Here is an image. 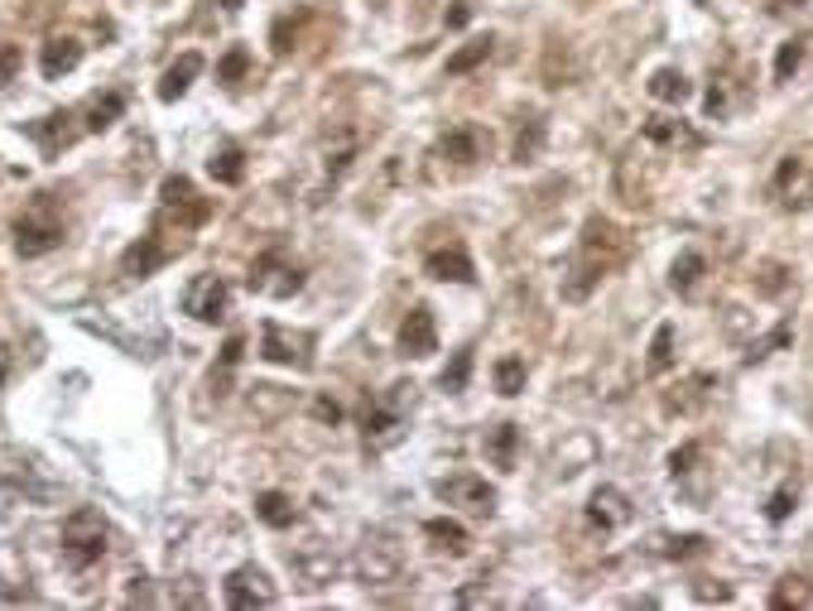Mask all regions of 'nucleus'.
Returning <instances> with one entry per match:
<instances>
[{"label": "nucleus", "instance_id": "42", "mask_svg": "<svg viewBox=\"0 0 813 611\" xmlns=\"http://www.w3.org/2000/svg\"><path fill=\"white\" fill-rule=\"evenodd\" d=\"M246 68H251V53L241 49V43H231L227 49V59L217 63V82H227V87H237L241 77H246Z\"/></svg>", "mask_w": 813, "mask_h": 611}, {"label": "nucleus", "instance_id": "23", "mask_svg": "<svg viewBox=\"0 0 813 611\" xmlns=\"http://www.w3.org/2000/svg\"><path fill=\"white\" fill-rule=\"evenodd\" d=\"M482 453H486V462L500 472H516V458H520V424H496V429H486V438H482Z\"/></svg>", "mask_w": 813, "mask_h": 611}, {"label": "nucleus", "instance_id": "39", "mask_svg": "<svg viewBox=\"0 0 813 611\" xmlns=\"http://www.w3.org/2000/svg\"><path fill=\"white\" fill-rule=\"evenodd\" d=\"M799 63H804V39H785L775 53V82H789L799 73Z\"/></svg>", "mask_w": 813, "mask_h": 611}, {"label": "nucleus", "instance_id": "54", "mask_svg": "<svg viewBox=\"0 0 813 611\" xmlns=\"http://www.w3.org/2000/svg\"><path fill=\"white\" fill-rule=\"evenodd\" d=\"M0 381H5V361H0Z\"/></svg>", "mask_w": 813, "mask_h": 611}, {"label": "nucleus", "instance_id": "21", "mask_svg": "<svg viewBox=\"0 0 813 611\" xmlns=\"http://www.w3.org/2000/svg\"><path fill=\"white\" fill-rule=\"evenodd\" d=\"M120 111H126V92H92L77 111V120H82L87 136H102L120 120Z\"/></svg>", "mask_w": 813, "mask_h": 611}, {"label": "nucleus", "instance_id": "29", "mask_svg": "<svg viewBox=\"0 0 813 611\" xmlns=\"http://www.w3.org/2000/svg\"><path fill=\"white\" fill-rule=\"evenodd\" d=\"M207 174H213L217 183L237 188L241 179H246V154H241L237 144H221V150H213V160H207Z\"/></svg>", "mask_w": 813, "mask_h": 611}, {"label": "nucleus", "instance_id": "27", "mask_svg": "<svg viewBox=\"0 0 813 611\" xmlns=\"http://www.w3.org/2000/svg\"><path fill=\"white\" fill-rule=\"evenodd\" d=\"M492 49H496V35H477V39H467L458 53H448V77H462V73L482 68V63L492 59Z\"/></svg>", "mask_w": 813, "mask_h": 611}, {"label": "nucleus", "instance_id": "7", "mask_svg": "<svg viewBox=\"0 0 813 611\" xmlns=\"http://www.w3.org/2000/svg\"><path fill=\"white\" fill-rule=\"evenodd\" d=\"M399 573H405V549L395 544V535H385V530L366 535L361 549H356V577L366 587H390L399 583Z\"/></svg>", "mask_w": 813, "mask_h": 611}, {"label": "nucleus", "instance_id": "1", "mask_svg": "<svg viewBox=\"0 0 813 611\" xmlns=\"http://www.w3.org/2000/svg\"><path fill=\"white\" fill-rule=\"evenodd\" d=\"M631 255V237L607 217H587L583 221V237H577V255L573 265L563 270V298L568 304H583L593 289L607 280L611 270H621Z\"/></svg>", "mask_w": 813, "mask_h": 611}, {"label": "nucleus", "instance_id": "53", "mask_svg": "<svg viewBox=\"0 0 813 611\" xmlns=\"http://www.w3.org/2000/svg\"><path fill=\"white\" fill-rule=\"evenodd\" d=\"M779 10H799V5H809V0H775Z\"/></svg>", "mask_w": 813, "mask_h": 611}, {"label": "nucleus", "instance_id": "13", "mask_svg": "<svg viewBox=\"0 0 813 611\" xmlns=\"http://www.w3.org/2000/svg\"><path fill=\"white\" fill-rule=\"evenodd\" d=\"M25 136L43 150V160H59V154L82 136V120H77V111H53V116H43V120H29Z\"/></svg>", "mask_w": 813, "mask_h": 611}, {"label": "nucleus", "instance_id": "50", "mask_svg": "<svg viewBox=\"0 0 813 611\" xmlns=\"http://www.w3.org/2000/svg\"><path fill=\"white\" fill-rule=\"evenodd\" d=\"M294 49V20H280L275 25V53H289Z\"/></svg>", "mask_w": 813, "mask_h": 611}, {"label": "nucleus", "instance_id": "26", "mask_svg": "<svg viewBox=\"0 0 813 611\" xmlns=\"http://www.w3.org/2000/svg\"><path fill=\"white\" fill-rule=\"evenodd\" d=\"M650 97H655V102H664V106H684L688 97H694V82H688L678 68H660L650 77Z\"/></svg>", "mask_w": 813, "mask_h": 611}, {"label": "nucleus", "instance_id": "38", "mask_svg": "<svg viewBox=\"0 0 813 611\" xmlns=\"http://www.w3.org/2000/svg\"><path fill=\"white\" fill-rule=\"evenodd\" d=\"M352 160H356V136H342V140L328 150V160H322V169H328V179L338 183L342 174L352 169Z\"/></svg>", "mask_w": 813, "mask_h": 611}, {"label": "nucleus", "instance_id": "32", "mask_svg": "<svg viewBox=\"0 0 813 611\" xmlns=\"http://www.w3.org/2000/svg\"><path fill=\"white\" fill-rule=\"evenodd\" d=\"M708 385H712L708 375H688V381L678 385L684 395H664V409H670V415H694V409L708 399Z\"/></svg>", "mask_w": 813, "mask_h": 611}, {"label": "nucleus", "instance_id": "35", "mask_svg": "<svg viewBox=\"0 0 813 611\" xmlns=\"http://www.w3.org/2000/svg\"><path fill=\"white\" fill-rule=\"evenodd\" d=\"M674 366V328L660 323L655 328V342H650V361H645V371L650 375H664Z\"/></svg>", "mask_w": 813, "mask_h": 611}, {"label": "nucleus", "instance_id": "45", "mask_svg": "<svg viewBox=\"0 0 813 611\" xmlns=\"http://www.w3.org/2000/svg\"><path fill=\"white\" fill-rule=\"evenodd\" d=\"M799 506V492H789V486H779V492L771 496V506H765V520L771 525H779V520H789V510Z\"/></svg>", "mask_w": 813, "mask_h": 611}, {"label": "nucleus", "instance_id": "28", "mask_svg": "<svg viewBox=\"0 0 813 611\" xmlns=\"http://www.w3.org/2000/svg\"><path fill=\"white\" fill-rule=\"evenodd\" d=\"M255 515H261L270 530H289L298 520V506L289 501L284 492H261V496H255Z\"/></svg>", "mask_w": 813, "mask_h": 611}, {"label": "nucleus", "instance_id": "8", "mask_svg": "<svg viewBox=\"0 0 813 611\" xmlns=\"http://www.w3.org/2000/svg\"><path fill=\"white\" fill-rule=\"evenodd\" d=\"M261 357L275 366H294V371H314V332L265 323L261 328Z\"/></svg>", "mask_w": 813, "mask_h": 611}, {"label": "nucleus", "instance_id": "10", "mask_svg": "<svg viewBox=\"0 0 813 611\" xmlns=\"http://www.w3.org/2000/svg\"><path fill=\"white\" fill-rule=\"evenodd\" d=\"M439 501H448V506H458V510H467V515H492L496 510V486L486 482V476H477V472H453V476H443L439 486Z\"/></svg>", "mask_w": 813, "mask_h": 611}, {"label": "nucleus", "instance_id": "37", "mask_svg": "<svg viewBox=\"0 0 813 611\" xmlns=\"http://www.w3.org/2000/svg\"><path fill=\"white\" fill-rule=\"evenodd\" d=\"M809 602H813L809 583H804V577H795V573L779 577V587L771 593V607H779V611H785V607H809Z\"/></svg>", "mask_w": 813, "mask_h": 611}, {"label": "nucleus", "instance_id": "5", "mask_svg": "<svg viewBox=\"0 0 813 611\" xmlns=\"http://www.w3.org/2000/svg\"><path fill=\"white\" fill-rule=\"evenodd\" d=\"M246 284H251V294H261V298H294L298 289H304V265L289 260L280 246H270L265 255H255Z\"/></svg>", "mask_w": 813, "mask_h": 611}, {"label": "nucleus", "instance_id": "17", "mask_svg": "<svg viewBox=\"0 0 813 611\" xmlns=\"http://www.w3.org/2000/svg\"><path fill=\"white\" fill-rule=\"evenodd\" d=\"M174 255H178V251L169 246V241H164V237H154V231H150V237H140L136 246H130L126 255H120V270H126L130 280H144V275H154V270H160V265H169Z\"/></svg>", "mask_w": 813, "mask_h": 611}, {"label": "nucleus", "instance_id": "36", "mask_svg": "<svg viewBox=\"0 0 813 611\" xmlns=\"http://www.w3.org/2000/svg\"><path fill=\"white\" fill-rule=\"evenodd\" d=\"M467 375H472V347L453 352V361L443 366L439 385H443V391H448V395H458V391H467Z\"/></svg>", "mask_w": 813, "mask_h": 611}, {"label": "nucleus", "instance_id": "9", "mask_svg": "<svg viewBox=\"0 0 813 611\" xmlns=\"http://www.w3.org/2000/svg\"><path fill=\"white\" fill-rule=\"evenodd\" d=\"M405 399H415V385H390V399L366 409V448H395L405 438Z\"/></svg>", "mask_w": 813, "mask_h": 611}, {"label": "nucleus", "instance_id": "22", "mask_svg": "<svg viewBox=\"0 0 813 611\" xmlns=\"http://www.w3.org/2000/svg\"><path fill=\"white\" fill-rule=\"evenodd\" d=\"M645 140L664 144V150H703V136L678 116H650L645 120Z\"/></svg>", "mask_w": 813, "mask_h": 611}, {"label": "nucleus", "instance_id": "49", "mask_svg": "<svg viewBox=\"0 0 813 611\" xmlns=\"http://www.w3.org/2000/svg\"><path fill=\"white\" fill-rule=\"evenodd\" d=\"M314 415L322 419V424H338V419H342V405H338V399H328V395H318V399H314Z\"/></svg>", "mask_w": 813, "mask_h": 611}, {"label": "nucleus", "instance_id": "30", "mask_svg": "<svg viewBox=\"0 0 813 611\" xmlns=\"http://www.w3.org/2000/svg\"><path fill=\"white\" fill-rule=\"evenodd\" d=\"M424 535H429L433 544H439L443 553H467V549H472V535H467L458 520H443V515H439V520H429Z\"/></svg>", "mask_w": 813, "mask_h": 611}, {"label": "nucleus", "instance_id": "41", "mask_svg": "<svg viewBox=\"0 0 813 611\" xmlns=\"http://www.w3.org/2000/svg\"><path fill=\"white\" fill-rule=\"evenodd\" d=\"M496 391L500 395H520V391H525V361H520V357L496 361Z\"/></svg>", "mask_w": 813, "mask_h": 611}, {"label": "nucleus", "instance_id": "25", "mask_svg": "<svg viewBox=\"0 0 813 611\" xmlns=\"http://www.w3.org/2000/svg\"><path fill=\"white\" fill-rule=\"evenodd\" d=\"M203 73V53H183V59L174 63L169 73H164V82H160V102H178V97L193 87V77Z\"/></svg>", "mask_w": 813, "mask_h": 611}, {"label": "nucleus", "instance_id": "4", "mask_svg": "<svg viewBox=\"0 0 813 611\" xmlns=\"http://www.w3.org/2000/svg\"><path fill=\"white\" fill-rule=\"evenodd\" d=\"M63 559H68V569H92V563H102L106 553V515L97 506H77L68 520H63Z\"/></svg>", "mask_w": 813, "mask_h": 611}, {"label": "nucleus", "instance_id": "24", "mask_svg": "<svg viewBox=\"0 0 813 611\" xmlns=\"http://www.w3.org/2000/svg\"><path fill=\"white\" fill-rule=\"evenodd\" d=\"M289 563H294V569L304 573V583H308V587H322V583H332V577H338V559H332V553L322 549L318 539L308 544L304 553H289Z\"/></svg>", "mask_w": 813, "mask_h": 611}, {"label": "nucleus", "instance_id": "16", "mask_svg": "<svg viewBox=\"0 0 813 611\" xmlns=\"http://www.w3.org/2000/svg\"><path fill=\"white\" fill-rule=\"evenodd\" d=\"M399 352L415 357V361L439 352V323H433V314L424 304H415V308H409V318L399 323Z\"/></svg>", "mask_w": 813, "mask_h": 611}, {"label": "nucleus", "instance_id": "40", "mask_svg": "<svg viewBox=\"0 0 813 611\" xmlns=\"http://www.w3.org/2000/svg\"><path fill=\"white\" fill-rule=\"evenodd\" d=\"M539 150H544V120L530 116L525 130H520V140H516V160L530 164V160H539Z\"/></svg>", "mask_w": 813, "mask_h": 611}, {"label": "nucleus", "instance_id": "12", "mask_svg": "<svg viewBox=\"0 0 813 611\" xmlns=\"http://www.w3.org/2000/svg\"><path fill=\"white\" fill-rule=\"evenodd\" d=\"M178 304H183V314L193 318V323H221L231 308V289L221 275H198V280H188Z\"/></svg>", "mask_w": 813, "mask_h": 611}, {"label": "nucleus", "instance_id": "34", "mask_svg": "<svg viewBox=\"0 0 813 611\" xmlns=\"http://www.w3.org/2000/svg\"><path fill=\"white\" fill-rule=\"evenodd\" d=\"M789 338H795V323H789V318H785V323H775L771 332H765V338H755L751 347H746V366L765 361V357H771V352H779V347H785Z\"/></svg>", "mask_w": 813, "mask_h": 611}, {"label": "nucleus", "instance_id": "20", "mask_svg": "<svg viewBox=\"0 0 813 611\" xmlns=\"http://www.w3.org/2000/svg\"><path fill=\"white\" fill-rule=\"evenodd\" d=\"M77 63H82V43H77L73 35H53V39H43V49H39V73L49 77V82H59V77H68Z\"/></svg>", "mask_w": 813, "mask_h": 611}, {"label": "nucleus", "instance_id": "3", "mask_svg": "<svg viewBox=\"0 0 813 611\" xmlns=\"http://www.w3.org/2000/svg\"><path fill=\"white\" fill-rule=\"evenodd\" d=\"M63 246V213H59V198L53 193H39L35 203L25 207V213L15 217V251L25 255V260H35V255H49Z\"/></svg>", "mask_w": 813, "mask_h": 611}, {"label": "nucleus", "instance_id": "2", "mask_svg": "<svg viewBox=\"0 0 813 611\" xmlns=\"http://www.w3.org/2000/svg\"><path fill=\"white\" fill-rule=\"evenodd\" d=\"M213 217V203H207L203 193L193 188V179H183V174H169V179L160 183V213H154V237H164L174 251L188 246V237H193L203 221Z\"/></svg>", "mask_w": 813, "mask_h": 611}, {"label": "nucleus", "instance_id": "51", "mask_svg": "<svg viewBox=\"0 0 813 611\" xmlns=\"http://www.w3.org/2000/svg\"><path fill=\"white\" fill-rule=\"evenodd\" d=\"M467 15H472V10H467V0H458V5H453V15H448V25H453V29H462V25H467Z\"/></svg>", "mask_w": 813, "mask_h": 611}, {"label": "nucleus", "instance_id": "52", "mask_svg": "<svg viewBox=\"0 0 813 611\" xmlns=\"http://www.w3.org/2000/svg\"><path fill=\"white\" fill-rule=\"evenodd\" d=\"M130 602H144V607L154 602V597H150V587H144V577H136V587H130Z\"/></svg>", "mask_w": 813, "mask_h": 611}, {"label": "nucleus", "instance_id": "44", "mask_svg": "<svg viewBox=\"0 0 813 611\" xmlns=\"http://www.w3.org/2000/svg\"><path fill=\"white\" fill-rule=\"evenodd\" d=\"M20 63H25V53H20V43L0 39V92H5V87L20 77Z\"/></svg>", "mask_w": 813, "mask_h": 611}, {"label": "nucleus", "instance_id": "14", "mask_svg": "<svg viewBox=\"0 0 813 611\" xmlns=\"http://www.w3.org/2000/svg\"><path fill=\"white\" fill-rule=\"evenodd\" d=\"M492 154V136L482 126H453L448 136L439 140V160H448L453 169H472Z\"/></svg>", "mask_w": 813, "mask_h": 611}, {"label": "nucleus", "instance_id": "33", "mask_svg": "<svg viewBox=\"0 0 813 611\" xmlns=\"http://www.w3.org/2000/svg\"><path fill=\"white\" fill-rule=\"evenodd\" d=\"M655 553H660V559H698V553H708V539L703 535H660L655 539Z\"/></svg>", "mask_w": 813, "mask_h": 611}, {"label": "nucleus", "instance_id": "15", "mask_svg": "<svg viewBox=\"0 0 813 611\" xmlns=\"http://www.w3.org/2000/svg\"><path fill=\"white\" fill-rule=\"evenodd\" d=\"M631 496L621 492V486H597L593 501H587V525L601 530V535H617V530L631 525Z\"/></svg>", "mask_w": 813, "mask_h": 611}, {"label": "nucleus", "instance_id": "11", "mask_svg": "<svg viewBox=\"0 0 813 611\" xmlns=\"http://www.w3.org/2000/svg\"><path fill=\"white\" fill-rule=\"evenodd\" d=\"M221 597H227L231 611H265V607L280 602V597H275L270 573L255 569V563H241V569L221 583Z\"/></svg>", "mask_w": 813, "mask_h": 611}, {"label": "nucleus", "instance_id": "31", "mask_svg": "<svg viewBox=\"0 0 813 611\" xmlns=\"http://www.w3.org/2000/svg\"><path fill=\"white\" fill-rule=\"evenodd\" d=\"M703 270H708V260L698 251H684L674 260V270H670V284L678 289V294H694L698 284H703Z\"/></svg>", "mask_w": 813, "mask_h": 611}, {"label": "nucleus", "instance_id": "48", "mask_svg": "<svg viewBox=\"0 0 813 611\" xmlns=\"http://www.w3.org/2000/svg\"><path fill=\"white\" fill-rule=\"evenodd\" d=\"M694 597L698 602H732V587H712V577H703V583H694Z\"/></svg>", "mask_w": 813, "mask_h": 611}, {"label": "nucleus", "instance_id": "46", "mask_svg": "<svg viewBox=\"0 0 813 611\" xmlns=\"http://www.w3.org/2000/svg\"><path fill=\"white\" fill-rule=\"evenodd\" d=\"M241 352H246V338H227V347H221V371H213V385H221L231 371H237Z\"/></svg>", "mask_w": 813, "mask_h": 611}, {"label": "nucleus", "instance_id": "19", "mask_svg": "<svg viewBox=\"0 0 813 611\" xmlns=\"http://www.w3.org/2000/svg\"><path fill=\"white\" fill-rule=\"evenodd\" d=\"M424 270L433 275V280H453V284H472V280H477L472 255H467V246H458V241H448V246L429 251Z\"/></svg>", "mask_w": 813, "mask_h": 611}, {"label": "nucleus", "instance_id": "18", "mask_svg": "<svg viewBox=\"0 0 813 611\" xmlns=\"http://www.w3.org/2000/svg\"><path fill=\"white\" fill-rule=\"evenodd\" d=\"M746 97H751V82H746L741 73H712V87H708V116L722 120L732 116V111L746 106Z\"/></svg>", "mask_w": 813, "mask_h": 611}, {"label": "nucleus", "instance_id": "47", "mask_svg": "<svg viewBox=\"0 0 813 611\" xmlns=\"http://www.w3.org/2000/svg\"><path fill=\"white\" fill-rule=\"evenodd\" d=\"M755 275H761V289H765V294H785V284H789V280H785V265L765 260Z\"/></svg>", "mask_w": 813, "mask_h": 611}, {"label": "nucleus", "instance_id": "43", "mask_svg": "<svg viewBox=\"0 0 813 611\" xmlns=\"http://www.w3.org/2000/svg\"><path fill=\"white\" fill-rule=\"evenodd\" d=\"M698 458H703V443H684V448H674L670 453V476H674V482H684V476L698 468Z\"/></svg>", "mask_w": 813, "mask_h": 611}, {"label": "nucleus", "instance_id": "6", "mask_svg": "<svg viewBox=\"0 0 813 611\" xmlns=\"http://www.w3.org/2000/svg\"><path fill=\"white\" fill-rule=\"evenodd\" d=\"M771 193L785 213H809L813 207V150H789L785 160H779Z\"/></svg>", "mask_w": 813, "mask_h": 611}]
</instances>
